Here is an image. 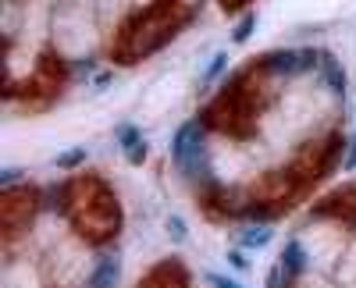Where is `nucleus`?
Returning <instances> with one entry per match:
<instances>
[{"mask_svg":"<svg viewBox=\"0 0 356 288\" xmlns=\"http://www.w3.org/2000/svg\"><path fill=\"white\" fill-rule=\"evenodd\" d=\"M342 146V135H328L324 142H307V146L292 157V164L267 171L260 182L250 185L243 214H260L275 217L292 207V199H300L317 178H324V171L335 164V153Z\"/></svg>","mask_w":356,"mask_h":288,"instance_id":"1","label":"nucleus"},{"mask_svg":"<svg viewBox=\"0 0 356 288\" xmlns=\"http://www.w3.org/2000/svg\"><path fill=\"white\" fill-rule=\"evenodd\" d=\"M196 15V0H150L143 11L122 22L111 43V61L118 65H139L143 57L168 46Z\"/></svg>","mask_w":356,"mask_h":288,"instance_id":"2","label":"nucleus"},{"mask_svg":"<svg viewBox=\"0 0 356 288\" xmlns=\"http://www.w3.org/2000/svg\"><path fill=\"white\" fill-rule=\"evenodd\" d=\"M75 235L89 246H107L122 232V203L111 192V185L100 175H75L61 185V203H57Z\"/></svg>","mask_w":356,"mask_h":288,"instance_id":"3","label":"nucleus"},{"mask_svg":"<svg viewBox=\"0 0 356 288\" xmlns=\"http://www.w3.org/2000/svg\"><path fill=\"white\" fill-rule=\"evenodd\" d=\"M267 71H271L267 57H260V61H253L250 68H243L218 93V100L203 110V125L218 128V132H225L232 139H250L257 132V114L271 103V96H267V82H264Z\"/></svg>","mask_w":356,"mask_h":288,"instance_id":"4","label":"nucleus"},{"mask_svg":"<svg viewBox=\"0 0 356 288\" xmlns=\"http://www.w3.org/2000/svg\"><path fill=\"white\" fill-rule=\"evenodd\" d=\"M36 210H40L36 185H11L0 192V232H4V246H15L29 232Z\"/></svg>","mask_w":356,"mask_h":288,"instance_id":"5","label":"nucleus"},{"mask_svg":"<svg viewBox=\"0 0 356 288\" xmlns=\"http://www.w3.org/2000/svg\"><path fill=\"white\" fill-rule=\"evenodd\" d=\"M171 160L186 178L211 182V157H207L203 142V121H186L171 139Z\"/></svg>","mask_w":356,"mask_h":288,"instance_id":"6","label":"nucleus"},{"mask_svg":"<svg viewBox=\"0 0 356 288\" xmlns=\"http://www.w3.org/2000/svg\"><path fill=\"white\" fill-rule=\"evenodd\" d=\"M61 85H65V65H61V57H54V53H43V61L36 68V75L29 78L22 90H15V85H8V96H57L61 93Z\"/></svg>","mask_w":356,"mask_h":288,"instance_id":"7","label":"nucleus"},{"mask_svg":"<svg viewBox=\"0 0 356 288\" xmlns=\"http://www.w3.org/2000/svg\"><path fill=\"white\" fill-rule=\"evenodd\" d=\"M314 217H332V221H346L356 228V182L328 192L324 199L314 203Z\"/></svg>","mask_w":356,"mask_h":288,"instance_id":"8","label":"nucleus"},{"mask_svg":"<svg viewBox=\"0 0 356 288\" xmlns=\"http://www.w3.org/2000/svg\"><path fill=\"white\" fill-rule=\"evenodd\" d=\"M136 288H189V274H186L182 260L168 256V260H161L157 267L146 271V278H139Z\"/></svg>","mask_w":356,"mask_h":288,"instance_id":"9","label":"nucleus"},{"mask_svg":"<svg viewBox=\"0 0 356 288\" xmlns=\"http://www.w3.org/2000/svg\"><path fill=\"white\" fill-rule=\"evenodd\" d=\"M114 139H118V146H122V153H125V160L132 164V167H143V160H146V153H150V146H146V139H143V132L136 128V125H118L114 128Z\"/></svg>","mask_w":356,"mask_h":288,"instance_id":"10","label":"nucleus"},{"mask_svg":"<svg viewBox=\"0 0 356 288\" xmlns=\"http://www.w3.org/2000/svg\"><path fill=\"white\" fill-rule=\"evenodd\" d=\"M118 278H122V264H118V256H100L93 274H89L86 288H114Z\"/></svg>","mask_w":356,"mask_h":288,"instance_id":"11","label":"nucleus"},{"mask_svg":"<svg viewBox=\"0 0 356 288\" xmlns=\"http://www.w3.org/2000/svg\"><path fill=\"white\" fill-rule=\"evenodd\" d=\"M282 267H285V274H289V281L300 274L303 267H307V253H303V246L296 242V239H289L285 242V249H282V260H278Z\"/></svg>","mask_w":356,"mask_h":288,"instance_id":"12","label":"nucleus"},{"mask_svg":"<svg viewBox=\"0 0 356 288\" xmlns=\"http://www.w3.org/2000/svg\"><path fill=\"white\" fill-rule=\"evenodd\" d=\"M271 239H275V232L267 224H250V228H243V232H239V246L243 249H264Z\"/></svg>","mask_w":356,"mask_h":288,"instance_id":"13","label":"nucleus"},{"mask_svg":"<svg viewBox=\"0 0 356 288\" xmlns=\"http://www.w3.org/2000/svg\"><path fill=\"white\" fill-rule=\"evenodd\" d=\"M317 68H321V75H324V78H328V85H332L335 93H342V90H346V71L339 68V61H335V57H328V53H324L321 61H317Z\"/></svg>","mask_w":356,"mask_h":288,"instance_id":"14","label":"nucleus"},{"mask_svg":"<svg viewBox=\"0 0 356 288\" xmlns=\"http://www.w3.org/2000/svg\"><path fill=\"white\" fill-rule=\"evenodd\" d=\"M164 228H168V239H171V242H189V228H186V221L178 217V214H171V217L164 221Z\"/></svg>","mask_w":356,"mask_h":288,"instance_id":"15","label":"nucleus"},{"mask_svg":"<svg viewBox=\"0 0 356 288\" xmlns=\"http://www.w3.org/2000/svg\"><path fill=\"white\" fill-rule=\"evenodd\" d=\"M61 171H72V167H79V164H86V146H75V150H68V153H61L54 160Z\"/></svg>","mask_w":356,"mask_h":288,"instance_id":"16","label":"nucleus"},{"mask_svg":"<svg viewBox=\"0 0 356 288\" xmlns=\"http://www.w3.org/2000/svg\"><path fill=\"white\" fill-rule=\"evenodd\" d=\"M253 28H257V15H246V18H243L239 25H235V33H232V43H246Z\"/></svg>","mask_w":356,"mask_h":288,"instance_id":"17","label":"nucleus"},{"mask_svg":"<svg viewBox=\"0 0 356 288\" xmlns=\"http://www.w3.org/2000/svg\"><path fill=\"white\" fill-rule=\"evenodd\" d=\"M225 68H228V53H214V57H211V65H207V71H203V82L218 78Z\"/></svg>","mask_w":356,"mask_h":288,"instance_id":"18","label":"nucleus"},{"mask_svg":"<svg viewBox=\"0 0 356 288\" xmlns=\"http://www.w3.org/2000/svg\"><path fill=\"white\" fill-rule=\"evenodd\" d=\"M203 281L211 285V288H243L235 278H225V274H214V271H207V274H203Z\"/></svg>","mask_w":356,"mask_h":288,"instance_id":"19","label":"nucleus"},{"mask_svg":"<svg viewBox=\"0 0 356 288\" xmlns=\"http://www.w3.org/2000/svg\"><path fill=\"white\" fill-rule=\"evenodd\" d=\"M18 178H22V171H18V167H4V171H0V189L18 185Z\"/></svg>","mask_w":356,"mask_h":288,"instance_id":"20","label":"nucleus"},{"mask_svg":"<svg viewBox=\"0 0 356 288\" xmlns=\"http://www.w3.org/2000/svg\"><path fill=\"white\" fill-rule=\"evenodd\" d=\"M225 260H228V264H232L235 271H246V267H250V260H246V253H239V249H232V253L225 256Z\"/></svg>","mask_w":356,"mask_h":288,"instance_id":"21","label":"nucleus"},{"mask_svg":"<svg viewBox=\"0 0 356 288\" xmlns=\"http://www.w3.org/2000/svg\"><path fill=\"white\" fill-rule=\"evenodd\" d=\"M218 4H221V11H225V15H235V11H243V8L250 4V0H218Z\"/></svg>","mask_w":356,"mask_h":288,"instance_id":"22","label":"nucleus"},{"mask_svg":"<svg viewBox=\"0 0 356 288\" xmlns=\"http://www.w3.org/2000/svg\"><path fill=\"white\" fill-rule=\"evenodd\" d=\"M342 171H356V135H353V142H349V153L342 157Z\"/></svg>","mask_w":356,"mask_h":288,"instance_id":"23","label":"nucleus"}]
</instances>
